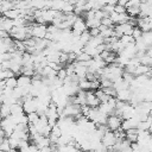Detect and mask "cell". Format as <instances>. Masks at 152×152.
I'll return each instance as SVG.
<instances>
[{
    "mask_svg": "<svg viewBox=\"0 0 152 152\" xmlns=\"http://www.w3.org/2000/svg\"><path fill=\"white\" fill-rule=\"evenodd\" d=\"M8 152H17V148H11Z\"/></svg>",
    "mask_w": 152,
    "mask_h": 152,
    "instance_id": "cell-27",
    "label": "cell"
},
{
    "mask_svg": "<svg viewBox=\"0 0 152 152\" xmlns=\"http://www.w3.org/2000/svg\"><path fill=\"white\" fill-rule=\"evenodd\" d=\"M91 59V57L88 55V53H86V52H81L80 55H77V62H82V63H86V62H89Z\"/></svg>",
    "mask_w": 152,
    "mask_h": 152,
    "instance_id": "cell-17",
    "label": "cell"
},
{
    "mask_svg": "<svg viewBox=\"0 0 152 152\" xmlns=\"http://www.w3.org/2000/svg\"><path fill=\"white\" fill-rule=\"evenodd\" d=\"M101 25H103L106 27H114V23H113V20L109 17L108 18H103L101 20Z\"/></svg>",
    "mask_w": 152,
    "mask_h": 152,
    "instance_id": "cell-21",
    "label": "cell"
},
{
    "mask_svg": "<svg viewBox=\"0 0 152 152\" xmlns=\"http://www.w3.org/2000/svg\"><path fill=\"white\" fill-rule=\"evenodd\" d=\"M125 133H126V140H128L131 144L137 142V140H138V129L137 128L128 129Z\"/></svg>",
    "mask_w": 152,
    "mask_h": 152,
    "instance_id": "cell-8",
    "label": "cell"
},
{
    "mask_svg": "<svg viewBox=\"0 0 152 152\" xmlns=\"http://www.w3.org/2000/svg\"><path fill=\"white\" fill-rule=\"evenodd\" d=\"M88 31H89V33H90L91 37H97V36H100V30H99V27H96V28H90V30H88Z\"/></svg>",
    "mask_w": 152,
    "mask_h": 152,
    "instance_id": "cell-24",
    "label": "cell"
},
{
    "mask_svg": "<svg viewBox=\"0 0 152 152\" xmlns=\"http://www.w3.org/2000/svg\"><path fill=\"white\" fill-rule=\"evenodd\" d=\"M11 115V106L7 103H1L0 104V116L1 119L8 118Z\"/></svg>",
    "mask_w": 152,
    "mask_h": 152,
    "instance_id": "cell-9",
    "label": "cell"
},
{
    "mask_svg": "<svg viewBox=\"0 0 152 152\" xmlns=\"http://www.w3.org/2000/svg\"><path fill=\"white\" fill-rule=\"evenodd\" d=\"M1 14H2V12H1V11H0V17H1Z\"/></svg>",
    "mask_w": 152,
    "mask_h": 152,
    "instance_id": "cell-29",
    "label": "cell"
},
{
    "mask_svg": "<svg viewBox=\"0 0 152 152\" xmlns=\"http://www.w3.org/2000/svg\"><path fill=\"white\" fill-rule=\"evenodd\" d=\"M78 87H80L81 90L88 91V90H90V82L87 78H82V80L78 81Z\"/></svg>",
    "mask_w": 152,
    "mask_h": 152,
    "instance_id": "cell-13",
    "label": "cell"
},
{
    "mask_svg": "<svg viewBox=\"0 0 152 152\" xmlns=\"http://www.w3.org/2000/svg\"><path fill=\"white\" fill-rule=\"evenodd\" d=\"M66 77H68V74H66V70H65V68L63 66V68H61V69L57 71V78H59V80L64 81Z\"/></svg>",
    "mask_w": 152,
    "mask_h": 152,
    "instance_id": "cell-20",
    "label": "cell"
},
{
    "mask_svg": "<svg viewBox=\"0 0 152 152\" xmlns=\"http://www.w3.org/2000/svg\"><path fill=\"white\" fill-rule=\"evenodd\" d=\"M86 99H87V106H89L90 108H97L100 106V101L96 97L94 90H88L86 91Z\"/></svg>",
    "mask_w": 152,
    "mask_h": 152,
    "instance_id": "cell-4",
    "label": "cell"
},
{
    "mask_svg": "<svg viewBox=\"0 0 152 152\" xmlns=\"http://www.w3.org/2000/svg\"><path fill=\"white\" fill-rule=\"evenodd\" d=\"M142 34H144V32H142V30H141L139 26H134V27H133L132 37H133L134 40H138V39L142 38Z\"/></svg>",
    "mask_w": 152,
    "mask_h": 152,
    "instance_id": "cell-14",
    "label": "cell"
},
{
    "mask_svg": "<svg viewBox=\"0 0 152 152\" xmlns=\"http://www.w3.org/2000/svg\"><path fill=\"white\" fill-rule=\"evenodd\" d=\"M121 124H122V119L119 116V115H109L108 119H107V127L109 131L112 132H115L118 131L119 128H121Z\"/></svg>",
    "mask_w": 152,
    "mask_h": 152,
    "instance_id": "cell-2",
    "label": "cell"
},
{
    "mask_svg": "<svg viewBox=\"0 0 152 152\" xmlns=\"http://www.w3.org/2000/svg\"><path fill=\"white\" fill-rule=\"evenodd\" d=\"M126 12L131 18H137L140 15V7L139 6H129L126 8Z\"/></svg>",
    "mask_w": 152,
    "mask_h": 152,
    "instance_id": "cell-10",
    "label": "cell"
},
{
    "mask_svg": "<svg viewBox=\"0 0 152 152\" xmlns=\"http://www.w3.org/2000/svg\"><path fill=\"white\" fill-rule=\"evenodd\" d=\"M101 141H102V144H103L107 148L113 147V146L116 144V137H115V133L112 132V131H107V132L103 134Z\"/></svg>",
    "mask_w": 152,
    "mask_h": 152,
    "instance_id": "cell-3",
    "label": "cell"
},
{
    "mask_svg": "<svg viewBox=\"0 0 152 152\" xmlns=\"http://www.w3.org/2000/svg\"><path fill=\"white\" fill-rule=\"evenodd\" d=\"M86 24H87V27L90 30V28H96L101 25V20L97 19V18H93V19H87L86 20Z\"/></svg>",
    "mask_w": 152,
    "mask_h": 152,
    "instance_id": "cell-12",
    "label": "cell"
},
{
    "mask_svg": "<svg viewBox=\"0 0 152 152\" xmlns=\"http://www.w3.org/2000/svg\"><path fill=\"white\" fill-rule=\"evenodd\" d=\"M88 152H96L95 150H90V151H88Z\"/></svg>",
    "mask_w": 152,
    "mask_h": 152,
    "instance_id": "cell-28",
    "label": "cell"
},
{
    "mask_svg": "<svg viewBox=\"0 0 152 152\" xmlns=\"http://www.w3.org/2000/svg\"><path fill=\"white\" fill-rule=\"evenodd\" d=\"M132 96V90L131 89H124V90H119L116 91V100L118 101H124V102H129Z\"/></svg>",
    "mask_w": 152,
    "mask_h": 152,
    "instance_id": "cell-5",
    "label": "cell"
},
{
    "mask_svg": "<svg viewBox=\"0 0 152 152\" xmlns=\"http://www.w3.org/2000/svg\"><path fill=\"white\" fill-rule=\"evenodd\" d=\"M71 31H72V34L76 36V37H80L83 32L88 31L86 20H84L82 17H77L76 21L74 23V25H72V27H71Z\"/></svg>",
    "mask_w": 152,
    "mask_h": 152,
    "instance_id": "cell-1",
    "label": "cell"
},
{
    "mask_svg": "<svg viewBox=\"0 0 152 152\" xmlns=\"http://www.w3.org/2000/svg\"><path fill=\"white\" fill-rule=\"evenodd\" d=\"M7 37H10V33L0 28V40H2L4 38H7Z\"/></svg>",
    "mask_w": 152,
    "mask_h": 152,
    "instance_id": "cell-25",
    "label": "cell"
},
{
    "mask_svg": "<svg viewBox=\"0 0 152 152\" xmlns=\"http://www.w3.org/2000/svg\"><path fill=\"white\" fill-rule=\"evenodd\" d=\"M24 113V108H23V102L20 100H18V102L11 104V115H19Z\"/></svg>",
    "mask_w": 152,
    "mask_h": 152,
    "instance_id": "cell-7",
    "label": "cell"
},
{
    "mask_svg": "<svg viewBox=\"0 0 152 152\" xmlns=\"http://www.w3.org/2000/svg\"><path fill=\"white\" fill-rule=\"evenodd\" d=\"M4 17H6L7 19H11V20H14L17 18L20 17V12L17 10V8H13V10H10L7 12L4 13Z\"/></svg>",
    "mask_w": 152,
    "mask_h": 152,
    "instance_id": "cell-11",
    "label": "cell"
},
{
    "mask_svg": "<svg viewBox=\"0 0 152 152\" xmlns=\"http://www.w3.org/2000/svg\"><path fill=\"white\" fill-rule=\"evenodd\" d=\"M6 81V87H8V88H11V89H14V88H17L18 87V80H17V77H10V78H7V80H5Z\"/></svg>",
    "mask_w": 152,
    "mask_h": 152,
    "instance_id": "cell-15",
    "label": "cell"
},
{
    "mask_svg": "<svg viewBox=\"0 0 152 152\" xmlns=\"http://www.w3.org/2000/svg\"><path fill=\"white\" fill-rule=\"evenodd\" d=\"M11 145H10V141H8V138H6L1 144H0V151L1 152H8L11 150Z\"/></svg>",
    "mask_w": 152,
    "mask_h": 152,
    "instance_id": "cell-18",
    "label": "cell"
},
{
    "mask_svg": "<svg viewBox=\"0 0 152 152\" xmlns=\"http://www.w3.org/2000/svg\"><path fill=\"white\" fill-rule=\"evenodd\" d=\"M8 141H10V145H11V147L12 148H18V145H19V139H17V138H14V137H10L8 138Z\"/></svg>",
    "mask_w": 152,
    "mask_h": 152,
    "instance_id": "cell-22",
    "label": "cell"
},
{
    "mask_svg": "<svg viewBox=\"0 0 152 152\" xmlns=\"http://www.w3.org/2000/svg\"><path fill=\"white\" fill-rule=\"evenodd\" d=\"M17 80H18V87H21V88L31 86V82H32V77L26 75H20L17 77Z\"/></svg>",
    "mask_w": 152,
    "mask_h": 152,
    "instance_id": "cell-6",
    "label": "cell"
},
{
    "mask_svg": "<svg viewBox=\"0 0 152 152\" xmlns=\"http://www.w3.org/2000/svg\"><path fill=\"white\" fill-rule=\"evenodd\" d=\"M27 115V120H28V124H32L34 125L38 120H39V114L37 112H33V113H30V114H26Z\"/></svg>",
    "mask_w": 152,
    "mask_h": 152,
    "instance_id": "cell-16",
    "label": "cell"
},
{
    "mask_svg": "<svg viewBox=\"0 0 152 152\" xmlns=\"http://www.w3.org/2000/svg\"><path fill=\"white\" fill-rule=\"evenodd\" d=\"M5 19H6V17H4V15H1V17H0V26L2 25V23L5 21Z\"/></svg>",
    "mask_w": 152,
    "mask_h": 152,
    "instance_id": "cell-26",
    "label": "cell"
},
{
    "mask_svg": "<svg viewBox=\"0 0 152 152\" xmlns=\"http://www.w3.org/2000/svg\"><path fill=\"white\" fill-rule=\"evenodd\" d=\"M91 38V36H90V33H89V31H86V32H83L81 36H80V42L82 43V44H87L88 42H89V39Z\"/></svg>",
    "mask_w": 152,
    "mask_h": 152,
    "instance_id": "cell-19",
    "label": "cell"
},
{
    "mask_svg": "<svg viewBox=\"0 0 152 152\" xmlns=\"http://www.w3.org/2000/svg\"><path fill=\"white\" fill-rule=\"evenodd\" d=\"M114 12H115V13H119V14H121V13H126V7H124V6L116 4V5L114 6Z\"/></svg>",
    "mask_w": 152,
    "mask_h": 152,
    "instance_id": "cell-23",
    "label": "cell"
},
{
    "mask_svg": "<svg viewBox=\"0 0 152 152\" xmlns=\"http://www.w3.org/2000/svg\"><path fill=\"white\" fill-rule=\"evenodd\" d=\"M86 152H88V151H86Z\"/></svg>",
    "mask_w": 152,
    "mask_h": 152,
    "instance_id": "cell-30",
    "label": "cell"
}]
</instances>
